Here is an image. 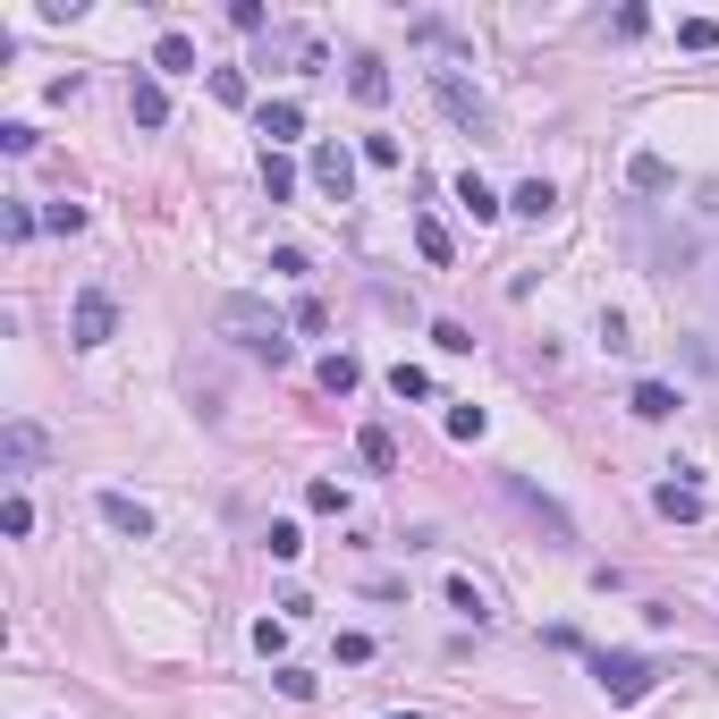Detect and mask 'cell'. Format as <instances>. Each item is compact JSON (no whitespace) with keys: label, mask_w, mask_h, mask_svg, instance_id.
Here are the masks:
<instances>
[{"label":"cell","mask_w":719,"mask_h":719,"mask_svg":"<svg viewBox=\"0 0 719 719\" xmlns=\"http://www.w3.org/2000/svg\"><path fill=\"white\" fill-rule=\"evenodd\" d=\"M0 533H17V542L34 533V499H26V491H9V499H0Z\"/></svg>","instance_id":"cell-22"},{"label":"cell","mask_w":719,"mask_h":719,"mask_svg":"<svg viewBox=\"0 0 719 719\" xmlns=\"http://www.w3.org/2000/svg\"><path fill=\"white\" fill-rule=\"evenodd\" d=\"M356 381H364V364H356V356H322V390H330V398H347Z\"/></svg>","instance_id":"cell-20"},{"label":"cell","mask_w":719,"mask_h":719,"mask_svg":"<svg viewBox=\"0 0 719 719\" xmlns=\"http://www.w3.org/2000/svg\"><path fill=\"white\" fill-rule=\"evenodd\" d=\"M483 432H491L483 406H449V440H483Z\"/></svg>","instance_id":"cell-26"},{"label":"cell","mask_w":719,"mask_h":719,"mask_svg":"<svg viewBox=\"0 0 719 719\" xmlns=\"http://www.w3.org/2000/svg\"><path fill=\"white\" fill-rule=\"evenodd\" d=\"M398 719H415V711H398Z\"/></svg>","instance_id":"cell-37"},{"label":"cell","mask_w":719,"mask_h":719,"mask_svg":"<svg viewBox=\"0 0 719 719\" xmlns=\"http://www.w3.org/2000/svg\"><path fill=\"white\" fill-rule=\"evenodd\" d=\"M305 508H314V517H347V491L339 483H305Z\"/></svg>","instance_id":"cell-23"},{"label":"cell","mask_w":719,"mask_h":719,"mask_svg":"<svg viewBox=\"0 0 719 719\" xmlns=\"http://www.w3.org/2000/svg\"><path fill=\"white\" fill-rule=\"evenodd\" d=\"M347 94H356L364 110H381V102H390V68H381V60H373V51H364V60L347 68Z\"/></svg>","instance_id":"cell-8"},{"label":"cell","mask_w":719,"mask_h":719,"mask_svg":"<svg viewBox=\"0 0 719 719\" xmlns=\"http://www.w3.org/2000/svg\"><path fill=\"white\" fill-rule=\"evenodd\" d=\"M296 330H305V339H322V330H330V314H322V296H296Z\"/></svg>","instance_id":"cell-32"},{"label":"cell","mask_w":719,"mask_h":719,"mask_svg":"<svg viewBox=\"0 0 719 719\" xmlns=\"http://www.w3.org/2000/svg\"><path fill=\"white\" fill-rule=\"evenodd\" d=\"M449 610H465V618H474V626L491 618V601H483V592H474V585H465V576H449Z\"/></svg>","instance_id":"cell-25"},{"label":"cell","mask_w":719,"mask_h":719,"mask_svg":"<svg viewBox=\"0 0 719 719\" xmlns=\"http://www.w3.org/2000/svg\"><path fill=\"white\" fill-rule=\"evenodd\" d=\"M432 102H440V110H449V119H458L465 135H499V119H491V102L474 94V85H465L458 68H432Z\"/></svg>","instance_id":"cell-3"},{"label":"cell","mask_w":719,"mask_h":719,"mask_svg":"<svg viewBox=\"0 0 719 719\" xmlns=\"http://www.w3.org/2000/svg\"><path fill=\"white\" fill-rule=\"evenodd\" d=\"M229 26L237 34H271V17H262V0H229Z\"/></svg>","instance_id":"cell-31"},{"label":"cell","mask_w":719,"mask_h":719,"mask_svg":"<svg viewBox=\"0 0 719 719\" xmlns=\"http://www.w3.org/2000/svg\"><path fill=\"white\" fill-rule=\"evenodd\" d=\"M458 203H465V212H474V221H499V196H491V187H483V178H474V169H465V178H458Z\"/></svg>","instance_id":"cell-19"},{"label":"cell","mask_w":719,"mask_h":719,"mask_svg":"<svg viewBox=\"0 0 719 719\" xmlns=\"http://www.w3.org/2000/svg\"><path fill=\"white\" fill-rule=\"evenodd\" d=\"M262 196H271V203L296 196V162H288V153H271V144H262Z\"/></svg>","instance_id":"cell-14"},{"label":"cell","mask_w":719,"mask_h":719,"mask_svg":"<svg viewBox=\"0 0 719 719\" xmlns=\"http://www.w3.org/2000/svg\"><path fill=\"white\" fill-rule=\"evenodd\" d=\"M390 390L398 398H432V373L424 364H390Z\"/></svg>","instance_id":"cell-24"},{"label":"cell","mask_w":719,"mask_h":719,"mask_svg":"<svg viewBox=\"0 0 719 719\" xmlns=\"http://www.w3.org/2000/svg\"><path fill=\"white\" fill-rule=\"evenodd\" d=\"M677 43H686V51H719V17H686Z\"/></svg>","instance_id":"cell-27"},{"label":"cell","mask_w":719,"mask_h":719,"mask_svg":"<svg viewBox=\"0 0 719 719\" xmlns=\"http://www.w3.org/2000/svg\"><path fill=\"white\" fill-rule=\"evenodd\" d=\"M119 330V296L110 288H76V314H68V347H102Z\"/></svg>","instance_id":"cell-4"},{"label":"cell","mask_w":719,"mask_h":719,"mask_svg":"<svg viewBox=\"0 0 719 719\" xmlns=\"http://www.w3.org/2000/svg\"><path fill=\"white\" fill-rule=\"evenodd\" d=\"M212 330H221V339H237L246 356H262L271 373H280V364L296 356V347H288V330H280V314H271L262 296H221V305H212Z\"/></svg>","instance_id":"cell-1"},{"label":"cell","mask_w":719,"mask_h":719,"mask_svg":"<svg viewBox=\"0 0 719 719\" xmlns=\"http://www.w3.org/2000/svg\"><path fill=\"white\" fill-rule=\"evenodd\" d=\"M102 524H110V533H128V542H153V508L128 499V491H102Z\"/></svg>","instance_id":"cell-7"},{"label":"cell","mask_w":719,"mask_h":719,"mask_svg":"<svg viewBox=\"0 0 719 719\" xmlns=\"http://www.w3.org/2000/svg\"><path fill=\"white\" fill-rule=\"evenodd\" d=\"M43 458H51V432L26 424V415H9V424H0V465H9V474H34Z\"/></svg>","instance_id":"cell-5"},{"label":"cell","mask_w":719,"mask_h":719,"mask_svg":"<svg viewBox=\"0 0 719 719\" xmlns=\"http://www.w3.org/2000/svg\"><path fill=\"white\" fill-rule=\"evenodd\" d=\"M280 644H288V618H262V626H255V652L280 660Z\"/></svg>","instance_id":"cell-36"},{"label":"cell","mask_w":719,"mask_h":719,"mask_svg":"<svg viewBox=\"0 0 719 719\" xmlns=\"http://www.w3.org/2000/svg\"><path fill=\"white\" fill-rule=\"evenodd\" d=\"M364 162H373V169H398V135H364Z\"/></svg>","instance_id":"cell-35"},{"label":"cell","mask_w":719,"mask_h":719,"mask_svg":"<svg viewBox=\"0 0 719 719\" xmlns=\"http://www.w3.org/2000/svg\"><path fill=\"white\" fill-rule=\"evenodd\" d=\"M652 660L644 652H592V686L610 694V703H644V694H652Z\"/></svg>","instance_id":"cell-2"},{"label":"cell","mask_w":719,"mask_h":719,"mask_svg":"<svg viewBox=\"0 0 719 719\" xmlns=\"http://www.w3.org/2000/svg\"><path fill=\"white\" fill-rule=\"evenodd\" d=\"M508 499H517L524 517H542V524H551V542H576V524L558 517V508H551V499H542V491H533V483H517V474H508Z\"/></svg>","instance_id":"cell-10"},{"label":"cell","mask_w":719,"mask_h":719,"mask_svg":"<svg viewBox=\"0 0 719 719\" xmlns=\"http://www.w3.org/2000/svg\"><path fill=\"white\" fill-rule=\"evenodd\" d=\"M415 255H424V262H449V255H458V246H449V229H440L432 212L415 221Z\"/></svg>","instance_id":"cell-21"},{"label":"cell","mask_w":719,"mask_h":719,"mask_svg":"<svg viewBox=\"0 0 719 719\" xmlns=\"http://www.w3.org/2000/svg\"><path fill=\"white\" fill-rule=\"evenodd\" d=\"M652 508H660L669 524H703V491H694V483H660Z\"/></svg>","instance_id":"cell-11"},{"label":"cell","mask_w":719,"mask_h":719,"mask_svg":"<svg viewBox=\"0 0 719 719\" xmlns=\"http://www.w3.org/2000/svg\"><path fill=\"white\" fill-rule=\"evenodd\" d=\"M508 203H517L524 221H551V212H558V187H551V178H524V187H517Z\"/></svg>","instance_id":"cell-16"},{"label":"cell","mask_w":719,"mask_h":719,"mask_svg":"<svg viewBox=\"0 0 719 719\" xmlns=\"http://www.w3.org/2000/svg\"><path fill=\"white\" fill-rule=\"evenodd\" d=\"M271 686L288 694V703H314V677H305V669H271Z\"/></svg>","instance_id":"cell-34"},{"label":"cell","mask_w":719,"mask_h":719,"mask_svg":"<svg viewBox=\"0 0 719 719\" xmlns=\"http://www.w3.org/2000/svg\"><path fill=\"white\" fill-rule=\"evenodd\" d=\"M43 229H51V237H76V229H85V203H51V212H43Z\"/></svg>","instance_id":"cell-29"},{"label":"cell","mask_w":719,"mask_h":719,"mask_svg":"<svg viewBox=\"0 0 719 719\" xmlns=\"http://www.w3.org/2000/svg\"><path fill=\"white\" fill-rule=\"evenodd\" d=\"M0 153H9V162H26V153H34V128H26V119H0Z\"/></svg>","instance_id":"cell-28"},{"label":"cell","mask_w":719,"mask_h":719,"mask_svg":"<svg viewBox=\"0 0 719 719\" xmlns=\"http://www.w3.org/2000/svg\"><path fill=\"white\" fill-rule=\"evenodd\" d=\"M262 551H271V558H296V551H305V533H296V524H271V533H262Z\"/></svg>","instance_id":"cell-33"},{"label":"cell","mask_w":719,"mask_h":719,"mask_svg":"<svg viewBox=\"0 0 719 719\" xmlns=\"http://www.w3.org/2000/svg\"><path fill=\"white\" fill-rule=\"evenodd\" d=\"M626 406H635L644 424H669V415H677V390H669V381H635V398H626Z\"/></svg>","instance_id":"cell-13"},{"label":"cell","mask_w":719,"mask_h":719,"mask_svg":"<svg viewBox=\"0 0 719 719\" xmlns=\"http://www.w3.org/2000/svg\"><path fill=\"white\" fill-rule=\"evenodd\" d=\"M153 68H162V76H187V68H196V43H187V34H162V43H153Z\"/></svg>","instance_id":"cell-18"},{"label":"cell","mask_w":719,"mask_h":719,"mask_svg":"<svg viewBox=\"0 0 719 719\" xmlns=\"http://www.w3.org/2000/svg\"><path fill=\"white\" fill-rule=\"evenodd\" d=\"M212 102H229V110H246V76H237V68H212Z\"/></svg>","instance_id":"cell-30"},{"label":"cell","mask_w":719,"mask_h":719,"mask_svg":"<svg viewBox=\"0 0 719 719\" xmlns=\"http://www.w3.org/2000/svg\"><path fill=\"white\" fill-rule=\"evenodd\" d=\"M128 110H135V128H169V94H162V76H135V85H128Z\"/></svg>","instance_id":"cell-9"},{"label":"cell","mask_w":719,"mask_h":719,"mask_svg":"<svg viewBox=\"0 0 719 719\" xmlns=\"http://www.w3.org/2000/svg\"><path fill=\"white\" fill-rule=\"evenodd\" d=\"M314 187H322L330 203H347L356 196V153H347V144H314Z\"/></svg>","instance_id":"cell-6"},{"label":"cell","mask_w":719,"mask_h":719,"mask_svg":"<svg viewBox=\"0 0 719 719\" xmlns=\"http://www.w3.org/2000/svg\"><path fill=\"white\" fill-rule=\"evenodd\" d=\"M356 458L373 465V474H390V465H398V440H390L381 424H364V432H356Z\"/></svg>","instance_id":"cell-17"},{"label":"cell","mask_w":719,"mask_h":719,"mask_svg":"<svg viewBox=\"0 0 719 719\" xmlns=\"http://www.w3.org/2000/svg\"><path fill=\"white\" fill-rule=\"evenodd\" d=\"M626 178H635L644 196H669V187H677V169L660 162V153H635V162H626Z\"/></svg>","instance_id":"cell-15"},{"label":"cell","mask_w":719,"mask_h":719,"mask_svg":"<svg viewBox=\"0 0 719 719\" xmlns=\"http://www.w3.org/2000/svg\"><path fill=\"white\" fill-rule=\"evenodd\" d=\"M262 135H271V153L296 144V135H305V102H271V110H262Z\"/></svg>","instance_id":"cell-12"}]
</instances>
